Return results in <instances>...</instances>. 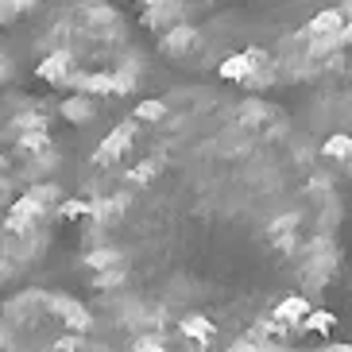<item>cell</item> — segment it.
Masks as SVG:
<instances>
[{"label": "cell", "mask_w": 352, "mask_h": 352, "mask_svg": "<svg viewBox=\"0 0 352 352\" xmlns=\"http://www.w3.org/2000/svg\"><path fill=\"white\" fill-rule=\"evenodd\" d=\"M78 263L135 344L240 349L310 318L341 267V190L298 116L221 82L135 101L74 163Z\"/></svg>", "instance_id": "1"}, {"label": "cell", "mask_w": 352, "mask_h": 352, "mask_svg": "<svg viewBox=\"0 0 352 352\" xmlns=\"http://www.w3.org/2000/svg\"><path fill=\"white\" fill-rule=\"evenodd\" d=\"M155 54L197 82L310 85L352 51V0H120Z\"/></svg>", "instance_id": "2"}, {"label": "cell", "mask_w": 352, "mask_h": 352, "mask_svg": "<svg viewBox=\"0 0 352 352\" xmlns=\"http://www.w3.org/2000/svg\"><path fill=\"white\" fill-rule=\"evenodd\" d=\"M70 151L51 101L0 54V290L35 263L66 209Z\"/></svg>", "instance_id": "3"}, {"label": "cell", "mask_w": 352, "mask_h": 352, "mask_svg": "<svg viewBox=\"0 0 352 352\" xmlns=\"http://www.w3.org/2000/svg\"><path fill=\"white\" fill-rule=\"evenodd\" d=\"M51 0H0V28H16V23L32 20L39 8H47Z\"/></svg>", "instance_id": "4"}, {"label": "cell", "mask_w": 352, "mask_h": 352, "mask_svg": "<svg viewBox=\"0 0 352 352\" xmlns=\"http://www.w3.org/2000/svg\"><path fill=\"white\" fill-rule=\"evenodd\" d=\"M349 310H352V263H349Z\"/></svg>", "instance_id": "5"}]
</instances>
